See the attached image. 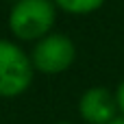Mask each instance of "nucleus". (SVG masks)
Returning a JSON list of instances; mask_svg holds the SVG:
<instances>
[{
  "label": "nucleus",
  "instance_id": "8",
  "mask_svg": "<svg viewBox=\"0 0 124 124\" xmlns=\"http://www.w3.org/2000/svg\"><path fill=\"white\" fill-rule=\"evenodd\" d=\"M57 124H72V122H57Z\"/></svg>",
  "mask_w": 124,
  "mask_h": 124
},
{
  "label": "nucleus",
  "instance_id": "7",
  "mask_svg": "<svg viewBox=\"0 0 124 124\" xmlns=\"http://www.w3.org/2000/svg\"><path fill=\"white\" fill-rule=\"evenodd\" d=\"M109 124H124V116H118V118H113Z\"/></svg>",
  "mask_w": 124,
  "mask_h": 124
},
{
  "label": "nucleus",
  "instance_id": "6",
  "mask_svg": "<svg viewBox=\"0 0 124 124\" xmlns=\"http://www.w3.org/2000/svg\"><path fill=\"white\" fill-rule=\"evenodd\" d=\"M116 100H118V111L124 116V81L118 85V89H116Z\"/></svg>",
  "mask_w": 124,
  "mask_h": 124
},
{
  "label": "nucleus",
  "instance_id": "5",
  "mask_svg": "<svg viewBox=\"0 0 124 124\" xmlns=\"http://www.w3.org/2000/svg\"><path fill=\"white\" fill-rule=\"evenodd\" d=\"M59 9H63L65 13H74V15H87L98 11L107 0H52Z\"/></svg>",
  "mask_w": 124,
  "mask_h": 124
},
{
  "label": "nucleus",
  "instance_id": "1",
  "mask_svg": "<svg viewBox=\"0 0 124 124\" xmlns=\"http://www.w3.org/2000/svg\"><path fill=\"white\" fill-rule=\"evenodd\" d=\"M57 20L52 0H15L9 13V28L22 41H35L50 33Z\"/></svg>",
  "mask_w": 124,
  "mask_h": 124
},
{
  "label": "nucleus",
  "instance_id": "3",
  "mask_svg": "<svg viewBox=\"0 0 124 124\" xmlns=\"http://www.w3.org/2000/svg\"><path fill=\"white\" fill-rule=\"evenodd\" d=\"M31 61L41 74H61L76 61V46L63 33H48L37 39Z\"/></svg>",
  "mask_w": 124,
  "mask_h": 124
},
{
  "label": "nucleus",
  "instance_id": "2",
  "mask_svg": "<svg viewBox=\"0 0 124 124\" xmlns=\"http://www.w3.org/2000/svg\"><path fill=\"white\" fill-rule=\"evenodd\" d=\"M33 61L13 41L0 39V96L13 98L24 94L33 83Z\"/></svg>",
  "mask_w": 124,
  "mask_h": 124
},
{
  "label": "nucleus",
  "instance_id": "4",
  "mask_svg": "<svg viewBox=\"0 0 124 124\" xmlns=\"http://www.w3.org/2000/svg\"><path fill=\"white\" fill-rule=\"evenodd\" d=\"M78 113L87 124H109L120 113L116 94L102 85L85 89V94L78 100Z\"/></svg>",
  "mask_w": 124,
  "mask_h": 124
}]
</instances>
